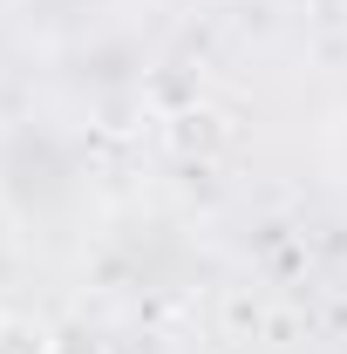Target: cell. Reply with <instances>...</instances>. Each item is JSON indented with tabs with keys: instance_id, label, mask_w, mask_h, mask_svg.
<instances>
[{
	"instance_id": "1",
	"label": "cell",
	"mask_w": 347,
	"mask_h": 354,
	"mask_svg": "<svg viewBox=\"0 0 347 354\" xmlns=\"http://www.w3.org/2000/svg\"><path fill=\"white\" fill-rule=\"evenodd\" d=\"M0 354H55V334L48 327H35V320H0Z\"/></svg>"
},
{
	"instance_id": "2",
	"label": "cell",
	"mask_w": 347,
	"mask_h": 354,
	"mask_svg": "<svg viewBox=\"0 0 347 354\" xmlns=\"http://www.w3.org/2000/svg\"><path fill=\"white\" fill-rule=\"evenodd\" d=\"M55 354H109V341H102L95 327H62V334H55Z\"/></svg>"
},
{
	"instance_id": "3",
	"label": "cell",
	"mask_w": 347,
	"mask_h": 354,
	"mask_svg": "<svg viewBox=\"0 0 347 354\" xmlns=\"http://www.w3.org/2000/svg\"><path fill=\"white\" fill-rule=\"evenodd\" d=\"M0 320H7V313H0Z\"/></svg>"
}]
</instances>
